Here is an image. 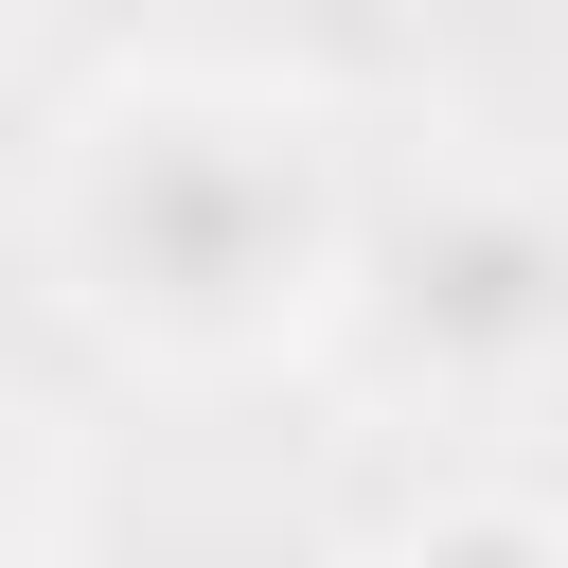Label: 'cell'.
Here are the masks:
<instances>
[{
    "label": "cell",
    "mask_w": 568,
    "mask_h": 568,
    "mask_svg": "<svg viewBox=\"0 0 568 568\" xmlns=\"http://www.w3.org/2000/svg\"><path fill=\"white\" fill-rule=\"evenodd\" d=\"M337 302H355V337H373L390 373H426V390H515V373L568 355V213H532V195H497V178H444V195H408L373 248H337Z\"/></svg>",
    "instance_id": "obj_2"
},
{
    "label": "cell",
    "mask_w": 568,
    "mask_h": 568,
    "mask_svg": "<svg viewBox=\"0 0 568 568\" xmlns=\"http://www.w3.org/2000/svg\"><path fill=\"white\" fill-rule=\"evenodd\" d=\"M0 18H36V0H0Z\"/></svg>",
    "instance_id": "obj_4"
},
{
    "label": "cell",
    "mask_w": 568,
    "mask_h": 568,
    "mask_svg": "<svg viewBox=\"0 0 568 568\" xmlns=\"http://www.w3.org/2000/svg\"><path fill=\"white\" fill-rule=\"evenodd\" d=\"M0 568H18V444H0Z\"/></svg>",
    "instance_id": "obj_3"
},
{
    "label": "cell",
    "mask_w": 568,
    "mask_h": 568,
    "mask_svg": "<svg viewBox=\"0 0 568 568\" xmlns=\"http://www.w3.org/2000/svg\"><path fill=\"white\" fill-rule=\"evenodd\" d=\"M71 284L160 355H248L302 302H337V195L284 106L142 89L71 142Z\"/></svg>",
    "instance_id": "obj_1"
}]
</instances>
